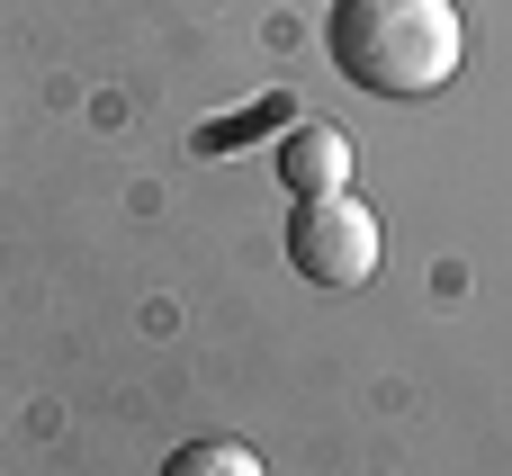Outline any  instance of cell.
Instances as JSON below:
<instances>
[{"label":"cell","mask_w":512,"mask_h":476,"mask_svg":"<svg viewBox=\"0 0 512 476\" xmlns=\"http://www.w3.org/2000/svg\"><path fill=\"white\" fill-rule=\"evenodd\" d=\"M279 180H288V198H333V189L351 180V135L297 117V126L279 135Z\"/></svg>","instance_id":"3"},{"label":"cell","mask_w":512,"mask_h":476,"mask_svg":"<svg viewBox=\"0 0 512 476\" xmlns=\"http://www.w3.org/2000/svg\"><path fill=\"white\" fill-rule=\"evenodd\" d=\"M162 476H270L261 468V450H243V441H180Z\"/></svg>","instance_id":"4"},{"label":"cell","mask_w":512,"mask_h":476,"mask_svg":"<svg viewBox=\"0 0 512 476\" xmlns=\"http://www.w3.org/2000/svg\"><path fill=\"white\" fill-rule=\"evenodd\" d=\"M324 45H333V63L360 90H378V99H432L459 72L468 27H459V0H333Z\"/></svg>","instance_id":"1"},{"label":"cell","mask_w":512,"mask_h":476,"mask_svg":"<svg viewBox=\"0 0 512 476\" xmlns=\"http://www.w3.org/2000/svg\"><path fill=\"white\" fill-rule=\"evenodd\" d=\"M378 216L351 198V189H333V198H297V216H288V261H297V279H315V288H369L378 279Z\"/></svg>","instance_id":"2"}]
</instances>
